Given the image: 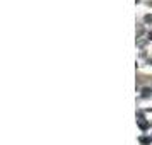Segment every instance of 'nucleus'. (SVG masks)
I'll list each match as a JSON object with an SVG mask.
<instances>
[{"label":"nucleus","mask_w":152,"mask_h":145,"mask_svg":"<svg viewBox=\"0 0 152 145\" xmlns=\"http://www.w3.org/2000/svg\"><path fill=\"white\" fill-rule=\"evenodd\" d=\"M137 123H138V128H140V130H147V128L151 127V123H149L147 120H144L142 116H140V118L137 120Z\"/></svg>","instance_id":"obj_1"},{"label":"nucleus","mask_w":152,"mask_h":145,"mask_svg":"<svg viewBox=\"0 0 152 145\" xmlns=\"http://www.w3.org/2000/svg\"><path fill=\"white\" fill-rule=\"evenodd\" d=\"M140 144L151 145V144H152V137H140Z\"/></svg>","instance_id":"obj_2"},{"label":"nucleus","mask_w":152,"mask_h":145,"mask_svg":"<svg viewBox=\"0 0 152 145\" xmlns=\"http://www.w3.org/2000/svg\"><path fill=\"white\" fill-rule=\"evenodd\" d=\"M152 94V91L149 89V87H145V89H142V97H149Z\"/></svg>","instance_id":"obj_3"},{"label":"nucleus","mask_w":152,"mask_h":145,"mask_svg":"<svg viewBox=\"0 0 152 145\" xmlns=\"http://www.w3.org/2000/svg\"><path fill=\"white\" fill-rule=\"evenodd\" d=\"M144 21H145L147 24H149V22H152V14H147V16L144 17Z\"/></svg>","instance_id":"obj_4"},{"label":"nucleus","mask_w":152,"mask_h":145,"mask_svg":"<svg viewBox=\"0 0 152 145\" xmlns=\"http://www.w3.org/2000/svg\"><path fill=\"white\" fill-rule=\"evenodd\" d=\"M149 39H151V41H152V33H149Z\"/></svg>","instance_id":"obj_5"}]
</instances>
